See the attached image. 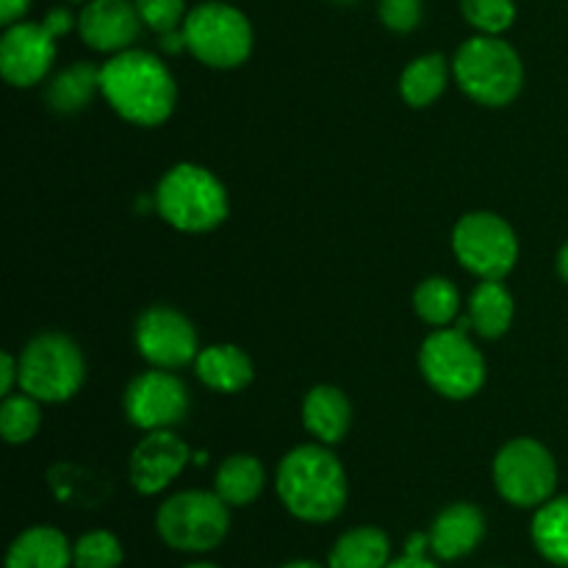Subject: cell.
<instances>
[{"label": "cell", "mask_w": 568, "mask_h": 568, "mask_svg": "<svg viewBox=\"0 0 568 568\" xmlns=\"http://www.w3.org/2000/svg\"><path fill=\"white\" fill-rule=\"evenodd\" d=\"M100 94L122 120L155 128L175 111L178 87L159 55L131 48L114 53L100 67Z\"/></svg>", "instance_id": "6da1fadb"}, {"label": "cell", "mask_w": 568, "mask_h": 568, "mask_svg": "<svg viewBox=\"0 0 568 568\" xmlns=\"http://www.w3.org/2000/svg\"><path fill=\"white\" fill-rule=\"evenodd\" d=\"M275 488L281 503L300 521H333L347 505V475L331 449L305 444L277 466Z\"/></svg>", "instance_id": "7a4b0ae2"}, {"label": "cell", "mask_w": 568, "mask_h": 568, "mask_svg": "<svg viewBox=\"0 0 568 568\" xmlns=\"http://www.w3.org/2000/svg\"><path fill=\"white\" fill-rule=\"evenodd\" d=\"M453 72L464 94L491 109L514 103L525 83V67L516 48L491 33L466 39L455 53Z\"/></svg>", "instance_id": "3957f363"}, {"label": "cell", "mask_w": 568, "mask_h": 568, "mask_svg": "<svg viewBox=\"0 0 568 568\" xmlns=\"http://www.w3.org/2000/svg\"><path fill=\"white\" fill-rule=\"evenodd\" d=\"M155 209L183 233H205L227 216V192L220 178L200 164H175L155 189Z\"/></svg>", "instance_id": "277c9868"}, {"label": "cell", "mask_w": 568, "mask_h": 568, "mask_svg": "<svg viewBox=\"0 0 568 568\" xmlns=\"http://www.w3.org/2000/svg\"><path fill=\"white\" fill-rule=\"evenodd\" d=\"M189 53L214 70L242 67L253 53V26L236 6L211 3L194 6L183 20Z\"/></svg>", "instance_id": "5b68a950"}, {"label": "cell", "mask_w": 568, "mask_h": 568, "mask_svg": "<svg viewBox=\"0 0 568 568\" xmlns=\"http://www.w3.org/2000/svg\"><path fill=\"white\" fill-rule=\"evenodd\" d=\"M87 377L83 353L64 333H39L20 355V388L39 403H67Z\"/></svg>", "instance_id": "8992f818"}, {"label": "cell", "mask_w": 568, "mask_h": 568, "mask_svg": "<svg viewBox=\"0 0 568 568\" xmlns=\"http://www.w3.org/2000/svg\"><path fill=\"white\" fill-rule=\"evenodd\" d=\"M231 505L211 491H181L155 514V530L178 552H211L231 530Z\"/></svg>", "instance_id": "52a82bcc"}, {"label": "cell", "mask_w": 568, "mask_h": 568, "mask_svg": "<svg viewBox=\"0 0 568 568\" xmlns=\"http://www.w3.org/2000/svg\"><path fill=\"white\" fill-rule=\"evenodd\" d=\"M425 381L447 399H469L486 383V361L460 327L430 333L419 349Z\"/></svg>", "instance_id": "ba28073f"}, {"label": "cell", "mask_w": 568, "mask_h": 568, "mask_svg": "<svg viewBox=\"0 0 568 568\" xmlns=\"http://www.w3.org/2000/svg\"><path fill=\"white\" fill-rule=\"evenodd\" d=\"M455 258L480 281H503L519 261L516 231L491 211H471L460 216L453 231Z\"/></svg>", "instance_id": "9c48e42d"}, {"label": "cell", "mask_w": 568, "mask_h": 568, "mask_svg": "<svg viewBox=\"0 0 568 568\" xmlns=\"http://www.w3.org/2000/svg\"><path fill=\"white\" fill-rule=\"evenodd\" d=\"M494 483L503 499L516 508H538L552 499L558 486V466L541 442L514 438L494 458Z\"/></svg>", "instance_id": "30bf717a"}, {"label": "cell", "mask_w": 568, "mask_h": 568, "mask_svg": "<svg viewBox=\"0 0 568 568\" xmlns=\"http://www.w3.org/2000/svg\"><path fill=\"white\" fill-rule=\"evenodd\" d=\"M189 414V388L166 369H150L125 388V416L139 430H170Z\"/></svg>", "instance_id": "8fae6325"}, {"label": "cell", "mask_w": 568, "mask_h": 568, "mask_svg": "<svg viewBox=\"0 0 568 568\" xmlns=\"http://www.w3.org/2000/svg\"><path fill=\"white\" fill-rule=\"evenodd\" d=\"M136 347L148 364L155 369H178L192 361H197V333L192 322L175 308L166 305H153L136 320Z\"/></svg>", "instance_id": "7c38bea8"}, {"label": "cell", "mask_w": 568, "mask_h": 568, "mask_svg": "<svg viewBox=\"0 0 568 568\" xmlns=\"http://www.w3.org/2000/svg\"><path fill=\"white\" fill-rule=\"evenodd\" d=\"M55 61V37L44 22H14L0 39V70L17 89L44 81Z\"/></svg>", "instance_id": "4fadbf2b"}, {"label": "cell", "mask_w": 568, "mask_h": 568, "mask_svg": "<svg viewBox=\"0 0 568 568\" xmlns=\"http://www.w3.org/2000/svg\"><path fill=\"white\" fill-rule=\"evenodd\" d=\"M142 26L133 0H89L78 14V33L83 44L98 53L114 55L131 50L142 33Z\"/></svg>", "instance_id": "5bb4252c"}, {"label": "cell", "mask_w": 568, "mask_h": 568, "mask_svg": "<svg viewBox=\"0 0 568 568\" xmlns=\"http://www.w3.org/2000/svg\"><path fill=\"white\" fill-rule=\"evenodd\" d=\"M192 460L186 442L170 430H150L131 453V483L139 494H159Z\"/></svg>", "instance_id": "9a60e30c"}, {"label": "cell", "mask_w": 568, "mask_h": 568, "mask_svg": "<svg viewBox=\"0 0 568 568\" xmlns=\"http://www.w3.org/2000/svg\"><path fill=\"white\" fill-rule=\"evenodd\" d=\"M486 536V516L477 505L455 503L436 516L430 527V549L442 560L469 555Z\"/></svg>", "instance_id": "2e32d148"}, {"label": "cell", "mask_w": 568, "mask_h": 568, "mask_svg": "<svg viewBox=\"0 0 568 568\" xmlns=\"http://www.w3.org/2000/svg\"><path fill=\"white\" fill-rule=\"evenodd\" d=\"M305 430L322 444H338L353 425V405L336 386H316L303 399Z\"/></svg>", "instance_id": "e0dca14e"}, {"label": "cell", "mask_w": 568, "mask_h": 568, "mask_svg": "<svg viewBox=\"0 0 568 568\" xmlns=\"http://www.w3.org/2000/svg\"><path fill=\"white\" fill-rule=\"evenodd\" d=\"M197 377L220 394H236L253 383V361L236 344H211L194 361Z\"/></svg>", "instance_id": "ac0fdd59"}, {"label": "cell", "mask_w": 568, "mask_h": 568, "mask_svg": "<svg viewBox=\"0 0 568 568\" xmlns=\"http://www.w3.org/2000/svg\"><path fill=\"white\" fill-rule=\"evenodd\" d=\"M72 547L55 527H31L14 538L6 555V568H67Z\"/></svg>", "instance_id": "d6986e66"}, {"label": "cell", "mask_w": 568, "mask_h": 568, "mask_svg": "<svg viewBox=\"0 0 568 568\" xmlns=\"http://www.w3.org/2000/svg\"><path fill=\"white\" fill-rule=\"evenodd\" d=\"M94 94H100V67L92 61H75L48 83L44 100L55 114H78L92 103Z\"/></svg>", "instance_id": "ffe728a7"}, {"label": "cell", "mask_w": 568, "mask_h": 568, "mask_svg": "<svg viewBox=\"0 0 568 568\" xmlns=\"http://www.w3.org/2000/svg\"><path fill=\"white\" fill-rule=\"evenodd\" d=\"M266 471L255 455H231L227 460H222V466L216 469L214 491L225 499L233 508H242V505L255 503L264 491Z\"/></svg>", "instance_id": "44dd1931"}, {"label": "cell", "mask_w": 568, "mask_h": 568, "mask_svg": "<svg viewBox=\"0 0 568 568\" xmlns=\"http://www.w3.org/2000/svg\"><path fill=\"white\" fill-rule=\"evenodd\" d=\"M514 297L503 286V281H483L471 292L469 325L483 338H499L508 333L510 322H514Z\"/></svg>", "instance_id": "7402d4cb"}, {"label": "cell", "mask_w": 568, "mask_h": 568, "mask_svg": "<svg viewBox=\"0 0 568 568\" xmlns=\"http://www.w3.org/2000/svg\"><path fill=\"white\" fill-rule=\"evenodd\" d=\"M392 544L377 527H355L331 549V568H386Z\"/></svg>", "instance_id": "603a6c76"}, {"label": "cell", "mask_w": 568, "mask_h": 568, "mask_svg": "<svg viewBox=\"0 0 568 568\" xmlns=\"http://www.w3.org/2000/svg\"><path fill=\"white\" fill-rule=\"evenodd\" d=\"M447 59L442 53H427L410 61L399 75V94L414 109L433 105L447 89Z\"/></svg>", "instance_id": "cb8c5ba5"}, {"label": "cell", "mask_w": 568, "mask_h": 568, "mask_svg": "<svg viewBox=\"0 0 568 568\" xmlns=\"http://www.w3.org/2000/svg\"><path fill=\"white\" fill-rule=\"evenodd\" d=\"M532 541L555 566L568 568V497L549 499L532 519Z\"/></svg>", "instance_id": "d4e9b609"}, {"label": "cell", "mask_w": 568, "mask_h": 568, "mask_svg": "<svg viewBox=\"0 0 568 568\" xmlns=\"http://www.w3.org/2000/svg\"><path fill=\"white\" fill-rule=\"evenodd\" d=\"M414 311L433 327H447L458 320L460 292L449 277H427L414 292Z\"/></svg>", "instance_id": "484cf974"}, {"label": "cell", "mask_w": 568, "mask_h": 568, "mask_svg": "<svg viewBox=\"0 0 568 568\" xmlns=\"http://www.w3.org/2000/svg\"><path fill=\"white\" fill-rule=\"evenodd\" d=\"M42 410L39 399L31 394H9L0 405V433L9 444H28L39 433Z\"/></svg>", "instance_id": "4316f807"}, {"label": "cell", "mask_w": 568, "mask_h": 568, "mask_svg": "<svg viewBox=\"0 0 568 568\" xmlns=\"http://www.w3.org/2000/svg\"><path fill=\"white\" fill-rule=\"evenodd\" d=\"M460 14L480 33L499 37L516 22V3L514 0H460Z\"/></svg>", "instance_id": "83f0119b"}, {"label": "cell", "mask_w": 568, "mask_h": 568, "mask_svg": "<svg viewBox=\"0 0 568 568\" xmlns=\"http://www.w3.org/2000/svg\"><path fill=\"white\" fill-rule=\"evenodd\" d=\"M122 547L116 536L105 530H92L78 538L72 547V566L75 568H120Z\"/></svg>", "instance_id": "f1b7e54d"}, {"label": "cell", "mask_w": 568, "mask_h": 568, "mask_svg": "<svg viewBox=\"0 0 568 568\" xmlns=\"http://www.w3.org/2000/svg\"><path fill=\"white\" fill-rule=\"evenodd\" d=\"M144 26L155 33L175 31L186 20V0H133Z\"/></svg>", "instance_id": "f546056e"}, {"label": "cell", "mask_w": 568, "mask_h": 568, "mask_svg": "<svg viewBox=\"0 0 568 568\" xmlns=\"http://www.w3.org/2000/svg\"><path fill=\"white\" fill-rule=\"evenodd\" d=\"M381 22L394 33H410L422 22V0H381Z\"/></svg>", "instance_id": "4dcf8cb0"}, {"label": "cell", "mask_w": 568, "mask_h": 568, "mask_svg": "<svg viewBox=\"0 0 568 568\" xmlns=\"http://www.w3.org/2000/svg\"><path fill=\"white\" fill-rule=\"evenodd\" d=\"M42 22H44V28H48V31L53 33L55 39L64 37V33H70L72 28H78V17L72 14V11L67 9V6H59V9L48 11V17H44Z\"/></svg>", "instance_id": "1f68e13d"}, {"label": "cell", "mask_w": 568, "mask_h": 568, "mask_svg": "<svg viewBox=\"0 0 568 568\" xmlns=\"http://www.w3.org/2000/svg\"><path fill=\"white\" fill-rule=\"evenodd\" d=\"M14 383H20V361L11 353H3L0 355V394L9 397Z\"/></svg>", "instance_id": "d6a6232c"}, {"label": "cell", "mask_w": 568, "mask_h": 568, "mask_svg": "<svg viewBox=\"0 0 568 568\" xmlns=\"http://www.w3.org/2000/svg\"><path fill=\"white\" fill-rule=\"evenodd\" d=\"M31 3L33 0H0V22H3L6 28L20 22L22 14L31 9Z\"/></svg>", "instance_id": "836d02e7"}, {"label": "cell", "mask_w": 568, "mask_h": 568, "mask_svg": "<svg viewBox=\"0 0 568 568\" xmlns=\"http://www.w3.org/2000/svg\"><path fill=\"white\" fill-rule=\"evenodd\" d=\"M159 44H161V50H164V53H181V50H189L186 48V37H183V26L175 28V31L161 33Z\"/></svg>", "instance_id": "e575fe53"}, {"label": "cell", "mask_w": 568, "mask_h": 568, "mask_svg": "<svg viewBox=\"0 0 568 568\" xmlns=\"http://www.w3.org/2000/svg\"><path fill=\"white\" fill-rule=\"evenodd\" d=\"M386 568H438V566L433 564V560H427L425 555H419V558H416V555H405V558L392 560Z\"/></svg>", "instance_id": "d590c367"}, {"label": "cell", "mask_w": 568, "mask_h": 568, "mask_svg": "<svg viewBox=\"0 0 568 568\" xmlns=\"http://www.w3.org/2000/svg\"><path fill=\"white\" fill-rule=\"evenodd\" d=\"M427 547H430V536H419V532H416V536H410L405 555H416V558H419V555H425Z\"/></svg>", "instance_id": "8d00e7d4"}, {"label": "cell", "mask_w": 568, "mask_h": 568, "mask_svg": "<svg viewBox=\"0 0 568 568\" xmlns=\"http://www.w3.org/2000/svg\"><path fill=\"white\" fill-rule=\"evenodd\" d=\"M558 272H560V277L568 283V242L560 247V253H558Z\"/></svg>", "instance_id": "74e56055"}, {"label": "cell", "mask_w": 568, "mask_h": 568, "mask_svg": "<svg viewBox=\"0 0 568 568\" xmlns=\"http://www.w3.org/2000/svg\"><path fill=\"white\" fill-rule=\"evenodd\" d=\"M281 568H322L320 564H311V560H297V564H286Z\"/></svg>", "instance_id": "f35d334b"}, {"label": "cell", "mask_w": 568, "mask_h": 568, "mask_svg": "<svg viewBox=\"0 0 568 568\" xmlns=\"http://www.w3.org/2000/svg\"><path fill=\"white\" fill-rule=\"evenodd\" d=\"M186 568H220V566H211V564H192V566H186Z\"/></svg>", "instance_id": "ab89813d"}, {"label": "cell", "mask_w": 568, "mask_h": 568, "mask_svg": "<svg viewBox=\"0 0 568 568\" xmlns=\"http://www.w3.org/2000/svg\"><path fill=\"white\" fill-rule=\"evenodd\" d=\"M333 3H355V0H333Z\"/></svg>", "instance_id": "60d3db41"}, {"label": "cell", "mask_w": 568, "mask_h": 568, "mask_svg": "<svg viewBox=\"0 0 568 568\" xmlns=\"http://www.w3.org/2000/svg\"><path fill=\"white\" fill-rule=\"evenodd\" d=\"M70 3H89V0H70Z\"/></svg>", "instance_id": "b9f144b4"}]
</instances>
